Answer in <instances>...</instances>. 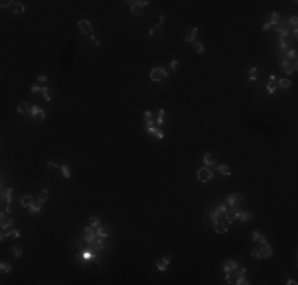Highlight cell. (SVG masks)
Segmentation results:
<instances>
[{
  "mask_svg": "<svg viewBox=\"0 0 298 285\" xmlns=\"http://www.w3.org/2000/svg\"><path fill=\"white\" fill-rule=\"evenodd\" d=\"M252 255L255 257V258H270V257L273 255V249L270 244H260L254 249V252H252Z\"/></svg>",
  "mask_w": 298,
  "mask_h": 285,
  "instance_id": "cell-1",
  "label": "cell"
},
{
  "mask_svg": "<svg viewBox=\"0 0 298 285\" xmlns=\"http://www.w3.org/2000/svg\"><path fill=\"white\" fill-rule=\"evenodd\" d=\"M211 219H213V223H216V222H224V223H225V220L228 222V214H227L225 204L219 206V208L214 211L213 214H211ZM228 223H230V222H228Z\"/></svg>",
  "mask_w": 298,
  "mask_h": 285,
  "instance_id": "cell-2",
  "label": "cell"
},
{
  "mask_svg": "<svg viewBox=\"0 0 298 285\" xmlns=\"http://www.w3.org/2000/svg\"><path fill=\"white\" fill-rule=\"evenodd\" d=\"M13 188H8V190H5L2 193V201H0V204H2V211H5V212H11V201H13Z\"/></svg>",
  "mask_w": 298,
  "mask_h": 285,
  "instance_id": "cell-3",
  "label": "cell"
},
{
  "mask_svg": "<svg viewBox=\"0 0 298 285\" xmlns=\"http://www.w3.org/2000/svg\"><path fill=\"white\" fill-rule=\"evenodd\" d=\"M149 78H151V79H152L154 82H159V81L167 79V78H168V73L165 71L163 68L155 67V68H152V70H151V73H149Z\"/></svg>",
  "mask_w": 298,
  "mask_h": 285,
  "instance_id": "cell-4",
  "label": "cell"
},
{
  "mask_svg": "<svg viewBox=\"0 0 298 285\" xmlns=\"http://www.w3.org/2000/svg\"><path fill=\"white\" fill-rule=\"evenodd\" d=\"M213 177H214V173L211 171L208 166H203V168H200L198 171H197V179H198L200 182H208Z\"/></svg>",
  "mask_w": 298,
  "mask_h": 285,
  "instance_id": "cell-5",
  "label": "cell"
},
{
  "mask_svg": "<svg viewBox=\"0 0 298 285\" xmlns=\"http://www.w3.org/2000/svg\"><path fill=\"white\" fill-rule=\"evenodd\" d=\"M13 223V220L10 217V212H5V211H2V214H0V227H2V230H7L10 228Z\"/></svg>",
  "mask_w": 298,
  "mask_h": 285,
  "instance_id": "cell-6",
  "label": "cell"
},
{
  "mask_svg": "<svg viewBox=\"0 0 298 285\" xmlns=\"http://www.w3.org/2000/svg\"><path fill=\"white\" fill-rule=\"evenodd\" d=\"M95 230L92 228V227H86L84 230H82V239L84 241H87V242H92L94 239H95Z\"/></svg>",
  "mask_w": 298,
  "mask_h": 285,
  "instance_id": "cell-7",
  "label": "cell"
},
{
  "mask_svg": "<svg viewBox=\"0 0 298 285\" xmlns=\"http://www.w3.org/2000/svg\"><path fill=\"white\" fill-rule=\"evenodd\" d=\"M78 27H79V30L82 32V33H89V35H92V25H90V22H89V21L81 19L79 22H78Z\"/></svg>",
  "mask_w": 298,
  "mask_h": 285,
  "instance_id": "cell-8",
  "label": "cell"
},
{
  "mask_svg": "<svg viewBox=\"0 0 298 285\" xmlns=\"http://www.w3.org/2000/svg\"><path fill=\"white\" fill-rule=\"evenodd\" d=\"M148 5V2L146 0H141V2H133L132 3V13L133 15H141V11H143V8Z\"/></svg>",
  "mask_w": 298,
  "mask_h": 285,
  "instance_id": "cell-9",
  "label": "cell"
},
{
  "mask_svg": "<svg viewBox=\"0 0 298 285\" xmlns=\"http://www.w3.org/2000/svg\"><path fill=\"white\" fill-rule=\"evenodd\" d=\"M30 114H32V116H34V119H36L38 122H41V121L44 119V111H43V109H40L38 106H32Z\"/></svg>",
  "mask_w": 298,
  "mask_h": 285,
  "instance_id": "cell-10",
  "label": "cell"
},
{
  "mask_svg": "<svg viewBox=\"0 0 298 285\" xmlns=\"http://www.w3.org/2000/svg\"><path fill=\"white\" fill-rule=\"evenodd\" d=\"M236 268H238V263L235 260H227L225 263H224V271H225V273H233Z\"/></svg>",
  "mask_w": 298,
  "mask_h": 285,
  "instance_id": "cell-11",
  "label": "cell"
},
{
  "mask_svg": "<svg viewBox=\"0 0 298 285\" xmlns=\"http://www.w3.org/2000/svg\"><path fill=\"white\" fill-rule=\"evenodd\" d=\"M95 233H97L100 238H106L109 234V227H106V225H100L98 228H95Z\"/></svg>",
  "mask_w": 298,
  "mask_h": 285,
  "instance_id": "cell-12",
  "label": "cell"
},
{
  "mask_svg": "<svg viewBox=\"0 0 298 285\" xmlns=\"http://www.w3.org/2000/svg\"><path fill=\"white\" fill-rule=\"evenodd\" d=\"M170 263V257H162V260L157 261V269L159 271H165L167 269V266Z\"/></svg>",
  "mask_w": 298,
  "mask_h": 285,
  "instance_id": "cell-13",
  "label": "cell"
},
{
  "mask_svg": "<svg viewBox=\"0 0 298 285\" xmlns=\"http://www.w3.org/2000/svg\"><path fill=\"white\" fill-rule=\"evenodd\" d=\"M214 231L219 233V234L227 233V225L224 223V222H216V223H214Z\"/></svg>",
  "mask_w": 298,
  "mask_h": 285,
  "instance_id": "cell-14",
  "label": "cell"
},
{
  "mask_svg": "<svg viewBox=\"0 0 298 285\" xmlns=\"http://www.w3.org/2000/svg\"><path fill=\"white\" fill-rule=\"evenodd\" d=\"M30 111H32V106L29 103H21L17 106V113H21V114H30Z\"/></svg>",
  "mask_w": 298,
  "mask_h": 285,
  "instance_id": "cell-15",
  "label": "cell"
},
{
  "mask_svg": "<svg viewBox=\"0 0 298 285\" xmlns=\"http://www.w3.org/2000/svg\"><path fill=\"white\" fill-rule=\"evenodd\" d=\"M146 132H148L149 135H154L155 138H159V140H163V133L160 132V130H157V128H154V127H148V128H146Z\"/></svg>",
  "mask_w": 298,
  "mask_h": 285,
  "instance_id": "cell-16",
  "label": "cell"
},
{
  "mask_svg": "<svg viewBox=\"0 0 298 285\" xmlns=\"http://www.w3.org/2000/svg\"><path fill=\"white\" fill-rule=\"evenodd\" d=\"M216 163V158H214V155L211 152H206L205 154V165L206 166H213V165Z\"/></svg>",
  "mask_w": 298,
  "mask_h": 285,
  "instance_id": "cell-17",
  "label": "cell"
},
{
  "mask_svg": "<svg viewBox=\"0 0 298 285\" xmlns=\"http://www.w3.org/2000/svg\"><path fill=\"white\" fill-rule=\"evenodd\" d=\"M252 239H254V242H255L257 246H260V244H265V242H267V239H265V238H263V236H262V234H260L259 231H254V236H252Z\"/></svg>",
  "mask_w": 298,
  "mask_h": 285,
  "instance_id": "cell-18",
  "label": "cell"
},
{
  "mask_svg": "<svg viewBox=\"0 0 298 285\" xmlns=\"http://www.w3.org/2000/svg\"><path fill=\"white\" fill-rule=\"evenodd\" d=\"M21 204L24 206V208H30V206L34 204V198H32V196H29V195L22 196V198H21Z\"/></svg>",
  "mask_w": 298,
  "mask_h": 285,
  "instance_id": "cell-19",
  "label": "cell"
},
{
  "mask_svg": "<svg viewBox=\"0 0 298 285\" xmlns=\"http://www.w3.org/2000/svg\"><path fill=\"white\" fill-rule=\"evenodd\" d=\"M278 86L281 87V89H289V87L292 86V81L289 79V78H282V79L278 81Z\"/></svg>",
  "mask_w": 298,
  "mask_h": 285,
  "instance_id": "cell-20",
  "label": "cell"
},
{
  "mask_svg": "<svg viewBox=\"0 0 298 285\" xmlns=\"http://www.w3.org/2000/svg\"><path fill=\"white\" fill-rule=\"evenodd\" d=\"M41 92H43V97H44V100H46V102H51V98H52L51 89H49V87H41Z\"/></svg>",
  "mask_w": 298,
  "mask_h": 285,
  "instance_id": "cell-21",
  "label": "cell"
},
{
  "mask_svg": "<svg viewBox=\"0 0 298 285\" xmlns=\"http://www.w3.org/2000/svg\"><path fill=\"white\" fill-rule=\"evenodd\" d=\"M279 17H281V15H279V13H271V17H270L268 24H270V25H276L278 22H279Z\"/></svg>",
  "mask_w": 298,
  "mask_h": 285,
  "instance_id": "cell-22",
  "label": "cell"
},
{
  "mask_svg": "<svg viewBox=\"0 0 298 285\" xmlns=\"http://www.w3.org/2000/svg\"><path fill=\"white\" fill-rule=\"evenodd\" d=\"M195 36H197V27H192L190 32L186 35V41H194Z\"/></svg>",
  "mask_w": 298,
  "mask_h": 285,
  "instance_id": "cell-23",
  "label": "cell"
},
{
  "mask_svg": "<svg viewBox=\"0 0 298 285\" xmlns=\"http://www.w3.org/2000/svg\"><path fill=\"white\" fill-rule=\"evenodd\" d=\"M217 169L221 171V174H224V176H230V168H228V165H219Z\"/></svg>",
  "mask_w": 298,
  "mask_h": 285,
  "instance_id": "cell-24",
  "label": "cell"
},
{
  "mask_svg": "<svg viewBox=\"0 0 298 285\" xmlns=\"http://www.w3.org/2000/svg\"><path fill=\"white\" fill-rule=\"evenodd\" d=\"M48 196H49V192H48V190H41V192H40V196H38V203L43 204L44 201L48 200Z\"/></svg>",
  "mask_w": 298,
  "mask_h": 285,
  "instance_id": "cell-25",
  "label": "cell"
},
{
  "mask_svg": "<svg viewBox=\"0 0 298 285\" xmlns=\"http://www.w3.org/2000/svg\"><path fill=\"white\" fill-rule=\"evenodd\" d=\"M144 122H146L148 127L152 125V113L151 111H144Z\"/></svg>",
  "mask_w": 298,
  "mask_h": 285,
  "instance_id": "cell-26",
  "label": "cell"
},
{
  "mask_svg": "<svg viewBox=\"0 0 298 285\" xmlns=\"http://www.w3.org/2000/svg\"><path fill=\"white\" fill-rule=\"evenodd\" d=\"M60 171L63 174V177H70L71 176V171H70V168H68L67 165H60Z\"/></svg>",
  "mask_w": 298,
  "mask_h": 285,
  "instance_id": "cell-27",
  "label": "cell"
},
{
  "mask_svg": "<svg viewBox=\"0 0 298 285\" xmlns=\"http://www.w3.org/2000/svg\"><path fill=\"white\" fill-rule=\"evenodd\" d=\"M13 10H15V13H24L26 7L22 5V3H15V5H13Z\"/></svg>",
  "mask_w": 298,
  "mask_h": 285,
  "instance_id": "cell-28",
  "label": "cell"
},
{
  "mask_svg": "<svg viewBox=\"0 0 298 285\" xmlns=\"http://www.w3.org/2000/svg\"><path fill=\"white\" fill-rule=\"evenodd\" d=\"M0 268H2V273H11V271H13V266L8 265V263H2V265H0Z\"/></svg>",
  "mask_w": 298,
  "mask_h": 285,
  "instance_id": "cell-29",
  "label": "cell"
},
{
  "mask_svg": "<svg viewBox=\"0 0 298 285\" xmlns=\"http://www.w3.org/2000/svg\"><path fill=\"white\" fill-rule=\"evenodd\" d=\"M267 89H268V94H273V92L276 90V81H270L268 86H267Z\"/></svg>",
  "mask_w": 298,
  "mask_h": 285,
  "instance_id": "cell-30",
  "label": "cell"
},
{
  "mask_svg": "<svg viewBox=\"0 0 298 285\" xmlns=\"http://www.w3.org/2000/svg\"><path fill=\"white\" fill-rule=\"evenodd\" d=\"M255 73H257V68L252 67L251 70H249V79H251V81H257V78H255Z\"/></svg>",
  "mask_w": 298,
  "mask_h": 285,
  "instance_id": "cell-31",
  "label": "cell"
},
{
  "mask_svg": "<svg viewBox=\"0 0 298 285\" xmlns=\"http://www.w3.org/2000/svg\"><path fill=\"white\" fill-rule=\"evenodd\" d=\"M163 121H165V111H163V109H160V111H159V117H157V124L162 125Z\"/></svg>",
  "mask_w": 298,
  "mask_h": 285,
  "instance_id": "cell-32",
  "label": "cell"
},
{
  "mask_svg": "<svg viewBox=\"0 0 298 285\" xmlns=\"http://www.w3.org/2000/svg\"><path fill=\"white\" fill-rule=\"evenodd\" d=\"M195 51L198 52V54H203V52H205V46H203V43H195Z\"/></svg>",
  "mask_w": 298,
  "mask_h": 285,
  "instance_id": "cell-33",
  "label": "cell"
},
{
  "mask_svg": "<svg viewBox=\"0 0 298 285\" xmlns=\"http://www.w3.org/2000/svg\"><path fill=\"white\" fill-rule=\"evenodd\" d=\"M90 227H92L94 230L100 227V219L98 217H92V223H90Z\"/></svg>",
  "mask_w": 298,
  "mask_h": 285,
  "instance_id": "cell-34",
  "label": "cell"
},
{
  "mask_svg": "<svg viewBox=\"0 0 298 285\" xmlns=\"http://www.w3.org/2000/svg\"><path fill=\"white\" fill-rule=\"evenodd\" d=\"M29 209H30V212H34V214H35V212H38V211L41 209V203H38V204H32Z\"/></svg>",
  "mask_w": 298,
  "mask_h": 285,
  "instance_id": "cell-35",
  "label": "cell"
},
{
  "mask_svg": "<svg viewBox=\"0 0 298 285\" xmlns=\"http://www.w3.org/2000/svg\"><path fill=\"white\" fill-rule=\"evenodd\" d=\"M13 254H15V257H16V258H19V257H22V250L19 249V247H13Z\"/></svg>",
  "mask_w": 298,
  "mask_h": 285,
  "instance_id": "cell-36",
  "label": "cell"
},
{
  "mask_svg": "<svg viewBox=\"0 0 298 285\" xmlns=\"http://www.w3.org/2000/svg\"><path fill=\"white\" fill-rule=\"evenodd\" d=\"M11 3H15V2H8V0H2V2H0V7H2V8H7L8 5H11Z\"/></svg>",
  "mask_w": 298,
  "mask_h": 285,
  "instance_id": "cell-37",
  "label": "cell"
},
{
  "mask_svg": "<svg viewBox=\"0 0 298 285\" xmlns=\"http://www.w3.org/2000/svg\"><path fill=\"white\" fill-rule=\"evenodd\" d=\"M290 24H292V27H293V30H297V24H298V19H297V17H292V19H290Z\"/></svg>",
  "mask_w": 298,
  "mask_h": 285,
  "instance_id": "cell-38",
  "label": "cell"
},
{
  "mask_svg": "<svg viewBox=\"0 0 298 285\" xmlns=\"http://www.w3.org/2000/svg\"><path fill=\"white\" fill-rule=\"evenodd\" d=\"M90 258H92V254H90V252H84V254H82V260H90Z\"/></svg>",
  "mask_w": 298,
  "mask_h": 285,
  "instance_id": "cell-39",
  "label": "cell"
},
{
  "mask_svg": "<svg viewBox=\"0 0 298 285\" xmlns=\"http://www.w3.org/2000/svg\"><path fill=\"white\" fill-rule=\"evenodd\" d=\"M38 90H41L38 86H32V87H30V92H32V94H36V92H38Z\"/></svg>",
  "mask_w": 298,
  "mask_h": 285,
  "instance_id": "cell-40",
  "label": "cell"
},
{
  "mask_svg": "<svg viewBox=\"0 0 298 285\" xmlns=\"http://www.w3.org/2000/svg\"><path fill=\"white\" fill-rule=\"evenodd\" d=\"M170 67H171L173 70H176V68H178V60H171V62H170Z\"/></svg>",
  "mask_w": 298,
  "mask_h": 285,
  "instance_id": "cell-41",
  "label": "cell"
},
{
  "mask_svg": "<svg viewBox=\"0 0 298 285\" xmlns=\"http://www.w3.org/2000/svg\"><path fill=\"white\" fill-rule=\"evenodd\" d=\"M90 40H92V44H94V46H97V44L100 43V41H98V40H97V38H95V36H94V33H92V35H90Z\"/></svg>",
  "mask_w": 298,
  "mask_h": 285,
  "instance_id": "cell-42",
  "label": "cell"
},
{
  "mask_svg": "<svg viewBox=\"0 0 298 285\" xmlns=\"http://www.w3.org/2000/svg\"><path fill=\"white\" fill-rule=\"evenodd\" d=\"M38 81H40V82H44V81H48V78L44 76V75H40V76H38Z\"/></svg>",
  "mask_w": 298,
  "mask_h": 285,
  "instance_id": "cell-43",
  "label": "cell"
},
{
  "mask_svg": "<svg viewBox=\"0 0 298 285\" xmlns=\"http://www.w3.org/2000/svg\"><path fill=\"white\" fill-rule=\"evenodd\" d=\"M48 166H49V168H60V166H57V165L52 163V162H48Z\"/></svg>",
  "mask_w": 298,
  "mask_h": 285,
  "instance_id": "cell-44",
  "label": "cell"
},
{
  "mask_svg": "<svg viewBox=\"0 0 298 285\" xmlns=\"http://www.w3.org/2000/svg\"><path fill=\"white\" fill-rule=\"evenodd\" d=\"M286 284H287V285H295L297 282H295V280H293V279H289V280H287V282H286Z\"/></svg>",
  "mask_w": 298,
  "mask_h": 285,
  "instance_id": "cell-45",
  "label": "cell"
},
{
  "mask_svg": "<svg viewBox=\"0 0 298 285\" xmlns=\"http://www.w3.org/2000/svg\"><path fill=\"white\" fill-rule=\"evenodd\" d=\"M11 236H15V238H19V231H17V230H13V234H11Z\"/></svg>",
  "mask_w": 298,
  "mask_h": 285,
  "instance_id": "cell-46",
  "label": "cell"
},
{
  "mask_svg": "<svg viewBox=\"0 0 298 285\" xmlns=\"http://www.w3.org/2000/svg\"><path fill=\"white\" fill-rule=\"evenodd\" d=\"M268 29H270V24H268V22H267V24H265V25H263V30H268Z\"/></svg>",
  "mask_w": 298,
  "mask_h": 285,
  "instance_id": "cell-47",
  "label": "cell"
}]
</instances>
